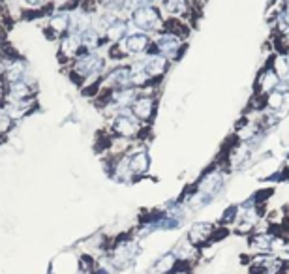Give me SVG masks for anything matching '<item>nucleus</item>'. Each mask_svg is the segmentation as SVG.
I'll return each instance as SVG.
<instances>
[{
    "mask_svg": "<svg viewBox=\"0 0 289 274\" xmlns=\"http://www.w3.org/2000/svg\"><path fill=\"white\" fill-rule=\"evenodd\" d=\"M130 25L148 36H156L164 28V12L158 6H137L130 15Z\"/></svg>",
    "mask_w": 289,
    "mask_h": 274,
    "instance_id": "nucleus-1",
    "label": "nucleus"
},
{
    "mask_svg": "<svg viewBox=\"0 0 289 274\" xmlns=\"http://www.w3.org/2000/svg\"><path fill=\"white\" fill-rule=\"evenodd\" d=\"M186 51V40L173 32L162 30L152 36V53L166 56L169 62L179 60Z\"/></svg>",
    "mask_w": 289,
    "mask_h": 274,
    "instance_id": "nucleus-2",
    "label": "nucleus"
},
{
    "mask_svg": "<svg viewBox=\"0 0 289 274\" xmlns=\"http://www.w3.org/2000/svg\"><path fill=\"white\" fill-rule=\"evenodd\" d=\"M143 128H145V124H141V122L130 113V109L115 113L113 119H111V131L117 137H120V139H128V141L137 139V137L141 135Z\"/></svg>",
    "mask_w": 289,
    "mask_h": 274,
    "instance_id": "nucleus-3",
    "label": "nucleus"
},
{
    "mask_svg": "<svg viewBox=\"0 0 289 274\" xmlns=\"http://www.w3.org/2000/svg\"><path fill=\"white\" fill-rule=\"evenodd\" d=\"M104 68H105V58L96 55L94 51H88L85 55H81L74 62V74H77L83 79H86V77L98 79L100 75H102V72H104Z\"/></svg>",
    "mask_w": 289,
    "mask_h": 274,
    "instance_id": "nucleus-4",
    "label": "nucleus"
},
{
    "mask_svg": "<svg viewBox=\"0 0 289 274\" xmlns=\"http://www.w3.org/2000/svg\"><path fill=\"white\" fill-rule=\"evenodd\" d=\"M126 56H141L150 53L152 49V36H148L145 32H130L120 44H117Z\"/></svg>",
    "mask_w": 289,
    "mask_h": 274,
    "instance_id": "nucleus-5",
    "label": "nucleus"
},
{
    "mask_svg": "<svg viewBox=\"0 0 289 274\" xmlns=\"http://www.w3.org/2000/svg\"><path fill=\"white\" fill-rule=\"evenodd\" d=\"M130 113L136 117L141 124H150V120L156 115V98L152 94L147 92H139L134 104L130 106Z\"/></svg>",
    "mask_w": 289,
    "mask_h": 274,
    "instance_id": "nucleus-6",
    "label": "nucleus"
},
{
    "mask_svg": "<svg viewBox=\"0 0 289 274\" xmlns=\"http://www.w3.org/2000/svg\"><path fill=\"white\" fill-rule=\"evenodd\" d=\"M280 75L274 72V68L271 66V62H267L263 68L259 70L258 79H255V96L265 98L267 94H271L276 90V87L280 85Z\"/></svg>",
    "mask_w": 289,
    "mask_h": 274,
    "instance_id": "nucleus-7",
    "label": "nucleus"
},
{
    "mask_svg": "<svg viewBox=\"0 0 289 274\" xmlns=\"http://www.w3.org/2000/svg\"><path fill=\"white\" fill-rule=\"evenodd\" d=\"M216 229H218V225L210 224V222H194L188 229L186 238L197 248H203V246L212 243Z\"/></svg>",
    "mask_w": 289,
    "mask_h": 274,
    "instance_id": "nucleus-8",
    "label": "nucleus"
},
{
    "mask_svg": "<svg viewBox=\"0 0 289 274\" xmlns=\"http://www.w3.org/2000/svg\"><path fill=\"white\" fill-rule=\"evenodd\" d=\"M164 10L162 12L166 13L167 17L171 19H184V21H191L194 17L199 15L191 0H164Z\"/></svg>",
    "mask_w": 289,
    "mask_h": 274,
    "instance_id": "nucleus-9",
    "label": "nucleus"
},
{
    "mask_svg": "<svg viewBox=\"0 0 289 274\" xmlns=\"http://www.w3.org/2000/svg\"><path fill=\"white\" fill-rule=\"evenodd\" d=\"M128 165H130V173L134 175V179L147 175L148 169H150L148 150L141 147V149L134 150V152H128Z\"/></svg>",
    "mask_w": 289,
    "mask_h": 274,
    "instance_id": "nucleus-10",
    "label": "nucleus"
},
{
    "mask_svg": "<svg viewBox=\"0 0 289 274\" xmlns=\"http://www.w3.org/2000/svg\"><path fill=\"white\" fill-rule=\"evenodd\" d=\"M130 79H132V70L126 64H118L111 70L107 77H105V85L113 90V88H126L130 87Z\"/></svg>",
    "mask_w": 289,
    "mask_h": 274,
    "instance_id": "nucleus-11",
    "label": "nucleus"
},
{
    "mask_svg": "<svg viewBox=\"0 0 289 274\" xmlns=\"http://www.w3.org/2000/svg\"><path fill=\"white\" fill-rule=\"evenodd\" d=\"M130 34V19H122V17H117L115 19V23L105 30V40L111 42V44H120L124 38Z\"/></svg>",
    "mask_w": 289,
    "mask_h": 274,
    "instance_id": "nucleus-12",
    "label": "nucleus"
},
{
    "mask_svg": "<svg viewBox=\"0 0 289 274\" xmlns=\"http://www.w3.org/2000/svg\"><path fill=\"white\" fill-rule=\"evenodd\" d=\"M81 47H83V45H81V36L75 34V32H70L68 36H64V40H62L60 53L66 56V58H72V56H75L79 53Z\"/></svg>",
    "mask_w": 289,
    "mask_h": 274,
    "instance_id": "nucleus-13",
    "label": "nucleus"
},
{
    "mask_svg": "<svg viewBox=\"0 0 289 274\" xmlns=\"http://www.w3.org/2000/svg\"><path fill=\"white\" fill-rule=\"evenodd\" d=\"M70 23H72L70 13H55L49 19V28L53 30L55 36H60V34H66L70 30Z\"/></svg>",
    "mask_w": 289,
    "mask_h": 274,
    "instance_id": "nucleus-14",
    "label": "nucleus"
},
{
    "mask_svg": "<svg viewBox=\"0 0 289 274\" xmlns=\"http://www.w3.org/2000/svg\"><path fill=\"white\" fill-rule=\"evenodd\" d=\"M8 94L17 101L28 100L32 96V88L25 79H21V81H15V83H8Z\"/></svg>",
    "mask_w": 289,
    "mask_h": 274,
    "instance_id": "nucleus-15",
    "label": "nucleus"
},
{
    "mask_svg": "<svg viewBox=\"0 0 289 274\" xmlns=\"http://www.w3.org/2000/svg\"><path fill=\"white\" fill-rule=\"evenodd\" d=\"M81 45L85 47V49L88 51H96L102 45V42H104V36H102V32H98L96 28H88V30L81 32Z\"/></svg>",
    "mask_w": 289,
    "mask_h": 274,
    "instance_id": "nucleus-16",
    "label": "nucleus"
},
{
    "mask_svg": "<svg viewBox=\"0 0 289 274\" xmlns=\"http://www.w3.org/2000/svg\"><path fill=\"white\" fill-rule=\"evenodd\" d=\"M177 265H179V259L175 257L173 252H169V254L162 256L160 259L156 261V270H158L160 274H167V272H171V270H175Z\"/></svg>",
    "mask_w": 289,
    "mask_h": 274,
    "instance_id": "nucleus-17",
    "label": "nucleus"
},
{
    "mask_svg": "<svg viewBox=\"0 0 289 274\" xmlns=\"http://www.w3.org/2000/svg\"><path fill=\"white\" fill-rule=\"evenodd\" d=\"M12 126V119L6 117V115H0V133H4L8 131V128Z\"/></svg>",
    "mask_w": 289,
    "mask_h": 274,
    "instance_id": "nucleus-18",
    "label": "nucleus"
},
{
    "mask_svg": "<svg viewBox=\"0 0 289 274\" xmlns=\"http://www.w3.org/2000/svg\"><path fill=\"white\" fill-rule=\"evenodd\" d=\"M26 6H32V8H38V6H43L45 4V0H23Z\"/></svg>",
    "mask_w": 289,
    "mask_h": 274,
    "instance_id": "nucleus-19",
    "label": "nucleus"
},
{
    "mask_svg": "<svg viewBox=\"0 0 289 274\" xmlns=\"http://www.w3.org/2000/svg\"><path fill=\"white\" fill-rule=\"evenodd\" d=\"M156 2L160 0H137V6H156Z\"/></svg>",
    "mask_w": 289,
    "mask_h": 274,
    "instance_id": "nucleus-20",
    "label": "nucleus"
},
{
    "mask_svg": "<svg viewBox=\"0 0 289 274\" xmlns=\"http://www.w3.org/2000/svg\"><path fill=\"white\" fill-rule=\"evenodd\" d=\"M167 274H188V270H184V268H182V270H177V268H175V270H171V272H167Z\"/></svg>",
    "mask_w": 289,
    "mask_h": 274,
    "instance_id": "nucleus-21",
    "label": "nucleus"
},
{
    "mask_svg": "<svg viewBox=\"0 0 289 274\" xmlns=\"http://www.w3.org/2000/svg\"><path fill=\"white\" fill-rule=\"evenodd\" d=\"M278 2H280V6H287L289 4V0H278Z\"/></svg>",
    "mask_w": 289,
    "mask_h": 274,
    "instance_id": "nucleus-22",
    "label": "nucleus"
},
{
    "mask_svg": "<svg viewBox=\"0 0 289 274\" xmlns=\"http://www.w3.org/2000/svg\"><path fill=\"white\" fill-rule=\"evenodd\" d=\"M4 74V66H2V62H0V75Z\"/></svg>",
    "mask_w": 289,
    "mask_h": 274,
    "instance_id": "nucleus-23",
    "label": "nucleus"
}]
</instances>
